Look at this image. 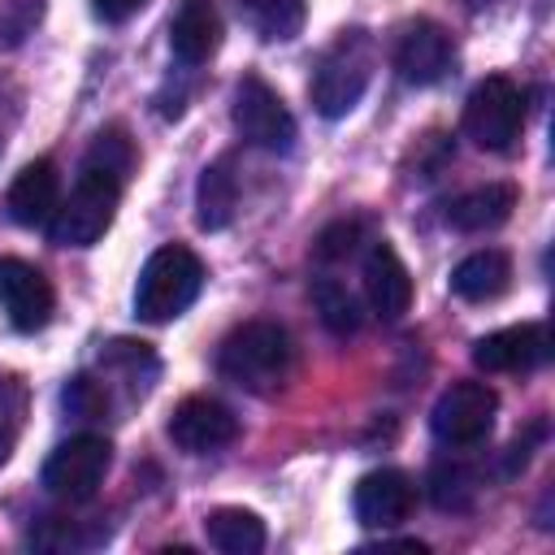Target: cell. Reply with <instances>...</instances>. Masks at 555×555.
<instances>
[{
	"instance_id": "1",
	"label": "cell",
	"mask_w": 555,
	"mask_h": 555,
	"mask_svg": "<svg viewBox=\"0 0 555 555\" xmlns=\"http://www.w3.org/2000/svg\"><path fill=\"white\" fill-rule=\"evenodd\" d=\"M291 364H295V347L278 321H243L225 334V343L217 351L221 377L247 395L282 390L291 377Z\"/></svg>"
},
{
	"instance_id": "2",
	"label": "cell",
	"mask_w": 555,
	"mask_h": 555,
	"mask_svg": "<svg viewBox=\"0 0 555 555\" xmlns=\"http://www.w3.org/2000/svg\"><path fill=\"white\" fill-rule=\"evenodd\" d=\"M373 65H377V48H373V35L369 30H343L312 65V82H308V95H312V108L330 121L347 117L360 95L369 91L373 82Z\"/></svg>"
},
{
	"instance_id": "3",
	"label": "cell",
	"mask_w": 555,
	"mask_h": 555,
	"mask_svg": "<svg viewBox=\"0 0 555 555\" xmlns=\"http://www.w3.org/2000/svg\"><path fill=\"white\" fill-rule=\"evenodd\" d=\"M199 286H204V260L182 243H165L147 256L134 282V312L152 325L173 321L195 304Z\"/></svg>"
},
{
	"instance_id": "4",
	"label": "cell",
	"mask_w": 555,
	"mask_h": 555,
	"mask_svg": "<svg viewBox=\"0 0 555 555\" xmlns=\"http://www.w3.org/2000/svg\"><path fill=\"white\" fill-rule=\"evenodd\" d=\"M121 182L117 173L108 169H95V165H82L74 191L61 199L56 217H52V243L56 247H91L104 238V230L113 225L117 217V199H121Z\"/></svg>"
},
{
	"instance_id": "5",
	"label": "cell",
	"mask_w": 555,
	"mask_h": 555,
	"mask_svg": "<svg viewBox=\"0 0 555 555\" xmlns=\"http://www.w3.org/2000/svg\"><path fill=\"white\" fill-rule=\"evenodd\" d=\"M525 130V95L512 78H481L464 100V134L481 152H507Z\"/></svg>"
},
{
	"instance_id": "6",
	"label": "cell",
	"mask_w": 555,
	"mask_h": 555,
	"mask_svg": "<svg viewBox=\"0 0 555 555\" xmlns=\"http://www.w3.org/2000/svg\"><path fill=\"white\" fill-rule=\"evenodd\" d=\"M108 464H113L108 438H100V434H78V438L61 442V447L43 460L39 481H43V490H48L52 499H61V503H87V499H95V490L104 486Z\"/></svg>"
},
{
	"instance_id": "7",
	"label": "cell",
	"mask_w": 555,
	"mask_h": 555,
	"mask_svg": "<svg viewBox=\"0 0 555 555\" xmlns=\"http://www.w3.org/2000/svg\"><path fill=\"white\" fill-rule=\"evenodd\" d=\"M230 117H234V130H238L251 147L291 152V143H295V117H291V108L282 104V95H278L260 74H243V78H238Z\"/></svg>"
},
{
	"instance_id": "8",
	"label": "cell",
	"mask_w": 555,
	"mask_h": 555,
	"mask_svg": "<svg viewBox=\"0 0 555 555\" xmlns=\"http://www.w3.org/2000/svg\"><path fill=\"white\" fill-rule=\"evenodd\" d=\"M499 412V395L486 382H455L438 395L429 412V429L442 447H477Z\"/></svg>"
},
{
	"instance_id": "9",
	"label": "cell",
	"mask_w": 555,
	"mask_h": 555,
	"mask_svg": "<svg viewBox=\"0 0 555 555\" xmlns=\"http://www.w3.org/2000/svg\"><path fill=\"white\" fill-rule=\"evenodd\" d=\"M0 308L9 312V325L22 334H35L52 321L56 308V291L43 278V269H35L22 256H0Z\"/></svg>"
},
{
	"instance_id": "10",
	"label": "cell",
	"mask_w": 555,
	"mask_h": 555,
	"mask_svg": "<svg viewBox=\"0 0 555 555\" xmlns=\"http://www.w3.org/2000/svg\"><path fill=\"white\" fill-rule=\"evenodd\" d=\"M551 360V334L542 321H520L473 343V364L486 373H533Z\"/></svg>"
},
{
	"instance_id": "11",
	"label": "cell",
	"mask_w": 555,
	"mask_h": 555,
	"mask_svg": "<svg viewBox=\"0 0 555 555\" xmlns=\"http://www.w3.org/2000/svg\"><path fill=\"white\" fill-rule=\"evenodd\" d=\"M169 438L178 451L186 455H208V451H221L238 438V416L221 403V399H208V395H191L173 408L169 416Z\"/></svg>"
},
{
	"instance_id": "12",
	"label": "cell",
	"mask_w": 555,
	"mask_h": 555,
	"mask_svg": "<svg viewBox=\"0 0 555 555\" xmlns=\"http://www.w3.org/2000/svg\"><path fill=\"white\" fill-rule=\"evenodd\" d=\"M451 61H455L451 35H447L438 22H425V17L412 22V26L399 35V43H395V69H399V78L412 82V87H434V82H442L447 69H451Z\"/></svg>"
},
{
	"instance_id": "13",
	"label": "cell",
	"mask_w": 555,
	"mask_h": 555,
	"mask_svg": "<svg viewBox=\"0 0 555 555\" xmlns=\"http://www.w3.org/2000/svg\"><path fill=\"white\" fill-rule=\"evenodd\" d=\"M351 507H356V520L369 525V529H390L399 520L412 516L416 507V486L403 468H373L356 481V494H351Z\"/></svg>"
},
{
	"instance_id": "14",
	"label": "cell",
	"mask_w": 555,
	"mask_h": 555,
	"mask_svg": "<svg viewBox=\"0 0 555 555\" xmlns=\"http://www.w3.org/2000/svg\"><path fill=\"white\" fill-rule=\"evenodd\" d=\"M364 295L382 321H399L412 308V273L390 243H373L364 251Z\"/></svg>"
},
{
	"instance_id": "15",
	"label": "cell",
	"mask_w": 555,
	"mask_h": 555,
	"mask_svg": "<svg viewBox=\"0 0 555 555\" xmlns=\"http://www.w3.org/2000/svg\"><path fill=\"white\" fill-rule=\"evenodd\" d=\"M61 208V178H56V165L52 160H30L13 186H9V217L26 230H43L52 225Z\"/></svg>"
},
{
	"instance_id": "16",
	"label": "cell",
	"mask_w": 555,
	"mask_h": 555,
	"mask_svg": "<svg viewBox=\"0 0 555 555\" xmlns=\"http://www.w3.org/2000/svg\"><path fill=\"white\" fill-rule=\"evenodd\" d=\"M169 48L182 65H204L221 48V13L212 0H182L169 22Z\"/></svg>"
},
{
	"instance_id": "17",
	"label": "cell",
	"mask_w": 555,
	"mask_h": 555,
	"mask_svg": "<svg viewBox=\"0 0 555 555\" xmlns=\"http://www.w3.org/2000/svg\"><path fill=\"white\" fill-rule=\"evenodd\" d=\"M512 208H516V186L486 182L447 204V225H455L460 234H486V230H499L512 217Z\"/></svg>"
},
{
	"instance_id": "18",
	"label": "cell",
	"mask_w": 555,
	"mask_h": 555,
	"mask_svg": "<svg viewBox=\"0 0 555 555\" xmlns=\"http://www.w3.org/2000/svg\"><path fill=\"white\" fill-rule=\"evenodd\" d=\"M512 286V260L499 247H481L451 269V291L468 304H490Z\"/></svg>"
},
{
	"instance_id": "19",
	"label": "cell",
	"mask_w": 555,
	"mask_h": 555,
	"mask_svg": "<svg viewBox=\"0 0 555 555\" xmlns=\"http://www.w3.org/2000/svg\"><path fill=\"white\" fill-rule=\"evenodd\" d=\"M238 212V178L230 173V160L204 165L195 182V221L199 230H225Z\"/></svg>"
},
{
	"instance_id": "20",
	"label": "cell",
	"mask_w": 555,
	"mask_h": 555,
	"mask_svg": "<svg viewBox=\"0 0 555 555\" xmlns=\"http://www.w3.org/2000/svg\"><path fill=\"white\" fill-rule=\"evenodd\" d=\"M204 538L221 555H256L264 546V520L247 507H217L204 516Z\"/></svg>"
},
{
	"instance_id": "21",
	"label": "cell",
	"mask_w": 555,
	"mask_h": 555,
	"mask_svg": "<svg viewBox=\"0 0 555 555\" xmlns=\"http://www.w3.org/2000/svg\"><path fill=\"white\" fill-rule=\"evenodd\" d=\"M251 30L269 43H282V39H295L304 30V17H308V0H238Z\"/></svg>"
},
{
	"instance_id": "22",
	"label": "cell",
	"mask_w": 555,
	"mask_h": 555,
	"mask_svg": "<svg viewBox=\"0 0 555 555\" xmlns=\"http://www.w3.org/2000/svg\"><path fill=\"white\" fill-rule=\"evenodd\" d=\"M312 299H317V312H321V321H325L330 334L347 338V334L360 330V304H356V295H351L343 282H334V278H317Z\"/></svg>"
},
{
	"instance_id": "23",
	"label": "cell",
	"mask_w": 555,
	"mask_h": 555,
	"mask_svg": "<svg viewBox=\"0 0 555 555\" xmlns=\"http://www.w3.org/2000/svg\"><path fill=\"white\" fill-rule=\"evenodd\" d=\"M429 499L442 512H464L477 499V477L464 464H438L434 477H429Z\"/></svg>"
},
{
	"instance_id": "24",
	"label": "cell",
	"mask_w": 555,
	"mask_h": 555,
	"mask_svg": "<svg viewBox=\"0 0 555 555\" xmlns=\"http://www.w3.org/2000/svg\"><path fill=\"white\" fill-rule=\"evenodd\" d=\"M26 408H30V395L17 377H0V464L13 455L17 438H22V425H26Z\"/></svg>"
},
{
	"instance_id": "25",
	"label": "cell",
	"mask_w": 555,
	"mask_h": 555,
	"mask_svg": "<svg viewBox=\"0 0 555 555\" xmlns=\"http://www.w3.org/2000/svg\"><path fill=\"white\" fill-rule=\"evenodd\" d=\"M82 165H95V169H108V173L126 178V173H130V165H134V147H130L126 130H121V126L100 130V134H95V143L87 147V160H82Z\"/></svg>"
},
{
	"instance_id": "26",
	"label": "cell",
	"mask_w": 555,
	"mask_h": 555,
	"mask_svg": "<svg viewBox=\"0 0 555 555\" xmlns=\"http://www.w3.org/2000/svg\"><path fill=\"white\" fill-rule=\"evenodd\" d=\"M43 13V0H0V39L17 43Z\"/></svg>"
},
{
	"instance_id": "27",
	"label": "cell",
	"mask_w": 555,
	"mask_h": 555,
	"mask_svg": "<svg viewBox=\"0 0 555 555\" xmlns=\"http://www.w3.org/2000/svg\"><path fill=\"white\" fill-rule=\"evenodd\" d=\"M356 238H360V221H338L317 238V256L321 260H338V256H347L356 247Z\"/></svg>"
},
{
	"instance_id": "28",
	"label": "cell",
	"mask_w": 555,
	"mask_h": 555,
	"mask_svg": "<svg viewBox=\"0 0 555 555\" xmlns=\"http://www.w3.org/2000/svg\"><path fill=\"white\" fill-rule=\"evenodd\" d=\"M143 4H147V0H91V13H95L100 22H108V26H117V22H130Z\"/></svg>"
}]
</instances>
